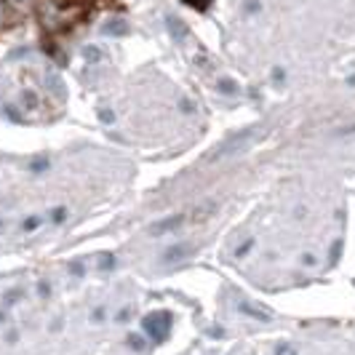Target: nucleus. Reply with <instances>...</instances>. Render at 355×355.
I'll use <instances>...</instances> for the list:
<instances>
[{
	"label": "nucleus",
	"instance_id": "obj_10",
	"mask_svg": "<svg viewBox=\"0 0 355 355\" xmlns=\"http://www.w3.org/2000/svg\"><path fill=\"white\" fill-rule=\"evenodd\" d=\"M99 115H102V120H104V123H107V126H110V123H115V115H113V113H110V110H102V113H99Z\"/></svg>",
	"mask_w": 355,
	"mask_h": 355
},
{
	"label": "nucleus",
	"instance_id": "obj_3",
	"mask_svg": "<svg viewBox=\"0 0 355 355\" xmlns=\"http://www.w3.org/2000/svg\"><path fill=\"white\" fill-rule=\"evenodd\" d=\"M179 224H184V214H174V217H166L155 222V224H150V236H163V233H171V230H177Z\"/></svg>",
	"mask_w": 355,
	"mask_h": 355
},
{
	"label": "nucleus",
	"instance_id": "obj_1",
	"mask_svg": "<svg viewBox=\"0 0 355 355\" xmlns=\"http://www.w3.org/2000/svg\"><path fill=\"white\" fill-rule=\"evenodd\" d=\"M251 134H254V128H246V131H240V134H236V137H230V139H224V142H219L217 147L206 155V163H219V160H224V158H233L236 153H240L249 142H251Z\"/></svg>",
	"mask_w": 355,
	"mask_h": 355
},
{
	"label": "nucleus",
	"instance_id": "obj_6",
	"mask_svg": "<svg viewBox=\"0 0 355 355\" xmlns=\"http://www.w3.org/2000/svg\"><path fill=\"white\" fill-rule=\"evenodd\" d=\"M166 24H169V30H171V35L177 40H182L184 35H187V27L182 24V21L177 19V17H166Z\"/></svg>",
	"mask_w": 355,
	"mask_h": 355
},
{
	"label": "nucleus",
	"instance_id": "obj_11",
	"mask_svg": "<svg viewBox=\"0 0 355 355\" xmlns=\"http://www.w3.org/2000/svg\"><path fill=\"white\" fill-rule=\"evenodd\" d=\"M219 88H222V91H236V83H230V80H222V83H219Z\"/></svg>",
	"mask_w": 355,
	"mask_h": 355
},
{
	"label": "nucleus",
	"instance_id": "obj_4",
	"mask_svg": "<svg viewBox=\"0 0 355 355\" xmlns=\"http://www.w3.org/2000/svg\"><path fill=\"white\" fill-rule=\"evenodd\" d=\"M193 254V249L190 246H171L169 251H163V262L166 265H174V262H179V259L190 257Z\"/></svg>",
	"mask_w": 355,
	"mask_h": 355
},
{
	"label": "nucleus",
	"instance_id": "obj_5",
	"mask_svg": "<svg viewBox=\"0 0 355 355\" xmlns=\"http://www.w3.org/2000/svg\"><path fill=\"white\" fill-rule=\"evenodd\" d=\"M102 32H104V35H126V32H128V24L123 19H110L102 27Z\"/></svg>",
	"mask_w": 355,
	"mask_h": 355
},
{
	"label": "nucleus",
	"instance_id": "obj_8",
	"mask_svg": "<svg viewBox=\"0 0 355 355\" xmlns=\"http://www.w3.org/2000/svg\"><path fill=\"white\" fill-rule=\"evenodd\" d=\"M240 310H243L246 316L257 318V320H270V316H265V313H257V310H254V307H249V305H240Z\"/></svg>",
	"mask_w": 355,
	"mask_h": 355
},
{
	"label": "nucleus",
	"instance_id": "obj_7",
	"mask_svg": "<svg viewBox=\"0 0 355 355\" xmlns=\"http://www.w3.org/2000/svg\"><path fill=\"white\" fill-rule=\"evenodd\" d=\"M182 3L190 6V8H195V11H206L211 6V0H182Z\"/></svg>",
	"mask_w": 355,
	"mask_h": 355
},
{
	"label": "nucleus",
	"instance_id": "obj_2",
	"mask_svg": "<svg viewBox=\"0 0 355 355\" xmlns=\"http://www.w3.org/2000/svg\"><path fill=\"white\" fill-rule=\"evenodd\" d=\"M142 329H144V334L150 336L153 342H163L166 336L171 334V316L169 313H150V316L142 318Z\"/></svg>",
	"mask_w": 355,
	"mask_h": 355
},
{
	"label": "nucleus",
	"instance_id": "obj_9",
	"mask_svg": "<svg viewBox=\"0 0 355 355\" xmlns=\"http://www.w3.org/2000/svg\"><path fill=\"white\" fill-rule=\"evenodd\" d=\"M6 3H8L11 8H27V6L32 3V0H6Z\"/></svg>",
	"mask_w": 355,
	"mask_h": 355
}]
</instances>
